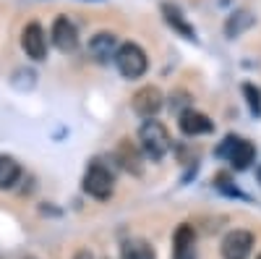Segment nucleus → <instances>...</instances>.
<instances>
[{"mask_svg":"<svg viewBox=\"0 0 261 259\" xmlns=\"http://www.w3.org/2000/svg\"><path fill=\"white\" fill-rule=\"evenodd\" d=\"M253 236L248 230H230L222 239V259H248Z\"/></svg>","mask_w":261,"mask_h":259,"instance_id":"obj_6","label":"nucleus"},{"mask_svg":"<svg viewBox=\"0 0 261 259\" xmlns=\"http://www.w3.org/2000/svg\"><path fill=\"white\" fill-rule=\"evenodd\" d=\"M120 259H157L154 249L144 239H130L120 246Z\"/></svg>","mask_w":261,"mask_h":259,"instance_id":"obj_12","label":"nucleus"},{"mask_svg":"<svg viewBox=\"0 0 261 259\" xmlns=\"http://www.w3.org/2000/svg\"><path fill=\"white\" fill-rule=\"evenodd\" d=\"M178 126H180V131L186 136H201V134H209L212 128H214V123L204 113L193 110V107H191V110H183L178 115Z\"/></svg>","mask_w":261,"mask_h":259,"instance_id":"obj_9","label":"nucleus"},{"mask_svg":"<svg viewBox=\"0 0 261 259\" xmlns=\"http://www.w3.org/2000/svg\"><path fill=\"white\" fill-rule=\"evenodd\" d=\"M139 144L151 162H160L170 152V134L160 121H146L139 131Z\"/></svg>","mask_w":261,"mask_h":259,"instance_id":"obj_1","label":"nucleus"},{"mask_svg":"<svg viewBox=\"0 0 261 259\" xmlns=\"http://www.w3.org/2000/svg\"><path fill=\"white\" fill-rule=\"evenodd\" d=\"M162 13H165V21H167V24L172 27V29H175L178 34H183L186 39H193L196 37V32H193V27L188 24V21L183 18V13L175 8V6H170V3H165L162 6Z\"/></svg>","mask_w":261,"mask_h":259,"instance_id":"obj_14","label":"nucleus"},{"mask_svg":"<svg viewBox=\"0 0 261 259\" xmlns=\"http://www.w3.org/2000/svg\"><path fill=\"white\" fill-rule=\"evenodd\" d=\"M243 95L248 97L251 110L258 113V110H261V95H258V89H253V84H246V86H243Z\"/></svg>","mask_w":261,"mask_h":259,"instance_id":"obj_17","label":"nucleus"},{"mask_svg":"<svg viewBox=\"0 0 261 259\" xmlns=\"http://www.w3.org/2000/svg\"><path fill=\"white\" fill-rule=\"evenodd\" d=\"M258 259H261V254H258Z\"/></svg>","mask_w":261,"mask_h":259,"instance_id":"obj_23","label":"nucleus"},{"mask_svg":"<svg viewBox=\"0 0 261 259\" xmlns=\"http://www.w3.org/2000/svg\"><path fill=\"white\" fill-rule=\"evenodd\" d=\"M253 13L251 11H235L227 21H225V34L230 37V39H235V37H241L243 32H248L251 27H253Z\"/></svg>","mask_w":261,"mask_h":259,"instance_id":"obj_13","label":"nucleus"},{"mask_svg":"<svg viewBox=\"0 0 261 259\" xmlns=\"http://www.w3.org/2000/svg\"><path fill=\"white\" fill-rule=\"evenodd\" d=\"M115 66H118L120 76L139 79V76L146 74L149 60H146V53L136 45V42H125V45H120L118 53H115Z\"/></svg>","mask_w":261,"mask_h":259,"instance_id":"obj_2","label":"nucleus"},{"mask_svg":"<svg viewBox=\"0 0 261 259\" xmlns=\"http://www.w3.org/2000/svg\"><path fill=\"white\" fill-rule=\"evenodd\" d=\"M115 189V178L102 162H92L84 173V191L94 199H107Z\"/></svg>","mask_w":261,"mask_h":259,"instance_id":"obj_3","label":"nucleus"},{"mask_svg":"<svg viewBox=\"0 0 261 259\" xmlns=\"http://www.w3.org/2000/svg\"><path fill=\"white\" fill-rule=\"evenodd\" d=\"M186 100H188V95H183V92H178V95H175V102H170V107H175V110L180 113V105H183Z\"/></svg>","mask_w":261,"mask_h":259,"instance_id":"obj_19","label":"nucleus"},{"mask_svg":"<svg viewBox=\"0 0 261 259\" xmlns=\"http://www.w3.org/2000/svg\"><path fill=\"white\" fill-rule=\"evenodd\" d=\"M27 259H34V256H27Z\"/></svg>","mask_w":261,"mask_h":259,"instance_id":"obj_22","label":"nucleus"},{"mask_svg":"<svg viewBox=\"0 0 261 259\" xmlns=\"http://www.w3.org/2000/svg\"><path fill=\"white\" fill-rule=\"evenodd\" d=\"M73 259H94V256H92V251H89V249H79Z\"/></svg>","mask_w":261,"mask_h":259,"instance_id":"obj_20","label":"nucleus"},{"mask_svg":"<svg viewBox=\"0 0 261 259\" xmlns=\"http://www.w3.org/2000/svg\"><path fill=\"white\" fill-rule=\"evenodd\" d=\"M21 48H24V53L32 60H42V58H45L47 39H45V32H42L39 24H29L24 32H21Z\"/></svg>","mask_w":261,"mask_h":259,"instance_id":"obj_8","label":"nucleus"},{"mask_svg":"<svg viewBox=\"0 0 261 259\" xmlns=\"http://www.w3.org/2000/svg\"><path fill=\"white\" fill-rule=\"evenodd\" d=\"M118 160H120V165L125 168V170H130V173H141V155H139V149L130 144L128 139H123L120 142V147H118Z\"/></svg>","mask_w":261,"mask_h":259,"instance_id":"obj_16","label":"nucleus"},{"mask_svg":"<svg viewBox=\"0 0 261 259\" xmlns=\"http://www.w3.org/2000/svg\"><path fill=\"white\" fill-rule=\"evenodd\" d=\"M172 259H196V230L191 225H178L172 236Z\"/></svg>","mask_w":261,"mask_h":259,"instance_id":"obj_10","label":"nucleus"},{"mask_svg":"<svg viewBox=\"0 0 261 259\" xmlns=\"http://www.w3.org/2000/svg\"><path fill=\"white\" fill-rule=\"evenodd\" d=\"M214 186L220 189V191H225V194H230V197H232V194H238L235 186H230V176H227V173H217V176H214Z\"/></svg>","mask_w":261,"mask_h":259,"instance_id":"obj_18","label":"nucleus"},{"mask_svg":"<svg viewBox=\"0 0 261 259\" xmlns=\"http://www.w3.org/2000/svg\"><path fill=\"white\" fill-rule=\"evenodd\" d=\"M162 92L157 89V86H141V89L134 95V100H130V105H134V110L141 115V118H154L160 110H162Z\"/></svg>","mask_w":261,"mask_h":259,"instance_id":"obj_5","label":"nucleus"},{"mask_svg":"<svg viewBox=\"0 0 261 259\" xmlns=\"http://www.w3.org/2000/svg\"><path fill=\"white\" fill-rule=\"evenodd\" d=\"M89 53L97 63H107L118 53V37L113 32H99L89 39Z\"/></svg>","mask_w":261,"mask_h":259,"instance_id":"obj_11","label":"nucleus"},{"mask_svg":"<svg viewBox=\"0 0 261 259\" xmlns=\"http://www.w3.org/2000/svg\"><path fill=\"white\" fill-rule=\"evenodd\" d=\"M21 178V165L11 155H0V189H13Z\"/></svg>","mask_w":261,"mask_h":259,"instance_id":"obj_15","label":"nucleus"},{"mask_svg":"<svg viewBox=\"0 0 261 259\" xmlns=\"http://www.w3.org/2000/svg\"><path fill=\"white\" fill-rule=\"evenodd\" d=\"M258 178H261V168H258Z\"/></svg>","mask_w":261,"mask_h":259,"instance_id":"obj_21","label":"nucleus"},{"mask_svg":"<svg viewBox=\"0 0 261 259\" xmlns=\"http://www.w3.org/2000/svg\"><path fill=\"white\" fill-rule=\"evenodd\" d=\"M53 42L60 53H73L79 48V32L73 27V21H68L65 16H58L53 24Z\"/></svg>","mask_w":261,"mask_h":259,"instance_id":"obj_7","label":"nucleus"},{"mask_svg":"<svg viewBox=\"0 0 261 259\" xmlns=\"http://www.w3.org/2000/svg\"><path fill=\"white\" fill-rule=\"evenodd\" d=\"M217 155L227 157L235 170H246V168L253 162V157H256V149H253V144L246 142V139L227 136V139L220 144V149H217Z\"/></svg>","mask_w":261,"mask_h":259,"instance_id":"obj_4","label":"nucleus"}]
</instances>
